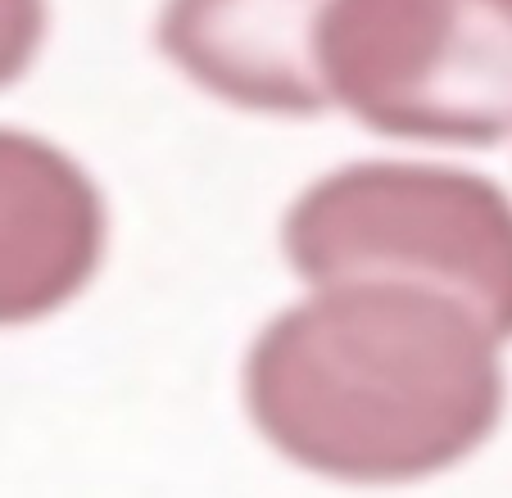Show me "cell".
Here are the masks:
<instances>
[{"instance_id":"cell-3","label":"cell","mask_w":512,"mask_h":498,"mask_svg":"<svg viewBox=\"0 0 512 498\" xmlns=\"http://www.w3.org/2000/svg\"><path fill=\"white\" fill-rule=\"evenodd\" d=\"M331 109L417 145L512 136V0H331L318 28Z\"/></svg>"},{"instance_id":"cell-1","label":"cell","mask_w":512,"mask_h":498,"mask_svg":"<svg viewBox=\"0 0 512 498\" xmlns=\"http://www.w3.org/2000/svg\"><path fill=\"white\" fill-rule=\"evenodd\" d=\"M503 340L463 304L408 286H318L259 326L241 403L277 458L336 485L445 476L508 412Z\"/></svg>"},{"instance_id":"cell-4","label":"cell","mask_w":512,"mask_h":498,"mask_svg":"<svg viewBox=\"0 0 512 498\" xmlns=\"http://www.w3.org/2000/svg\"><path fill=\"white\" fill-rule=\"evenodd\" d=\"M105 249L96 177L46 136L0 127V326L64 313L96 281Z\"/></svg>"},{"instance_id":"cell-6","label":"cell","mask_w":512,"mask_h":498,"mask_svg":"<svg viewBox=\"0 0 512 498\" xmlns=\"http://www.w3.org/2000/svg\"><path fill=\"white\" fill-rule=\"evenodd\" d=\"M46 0H0V91H10L46 46Z\"/></svg>"},{"instance_id":"cell-2","label":"cell","mask_w":512,"mask_h":498,"mask_svg":"<svg viewBox=\"0 0 512 498\" xmlns=\"http://www.w3.org/2000/svg\"><path fill=\"white\" fill-rule=\"evenodd\" d=\"M281 254L304 290H426L512 345V200L481 173L417 159L345 163L295 195Z\"/></svg>"},{"instance_id":"cell-5","label":"cell","mask_w":512,"mask_h":498,"mask_svg":"<svg viewBox=\"0 0 512 498\" xmlns=\"http://www.w3.org/2000/svg\"><path fill=\"white\" fill-rule=\"evenodd\" d=\"M331 0H164L159 50L204 96L245 114L318 118V28Z\"/></svg>"}]
</instances>
